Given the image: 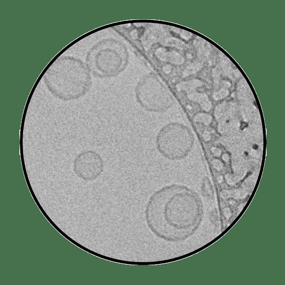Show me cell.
<instances>
[{"label": "cell", "mask_w": 285, "mask_h": 285, "mask_svg": "<svg viewBox=\"0 0 285 285\" xmlns=\"http://www.w3.org/2000/svg\"><path fill=\"white\" fill-rule=\"evenodd\" d=\"M196 197L189 190L177 185L163 187L149 197L145 210L150 231L166 241L182 237L194 223Z\"/></svg>", "instance_id": "6da1fadb"}, {"label": "cell", "mask_w": 285, "mask_h": 285, "mask_svg": "<svg viewBox=\"0 0 285 285\" xmlns=\"http://www.w3.org/2000/svg\"><path fill=\"white\" fill-rule=\"evenodd\" d=\"M104 167L102 156L97 152L88 150L79 153L73 161V170L79 178L90 181L96 179Z\"/></svg>", "instance_id": "8992f818"}, {"label": "cell", "mask_w": 285, "mask_h": 285, "mask_svg": "<svg viewBox=\"0 0 285 285\" xmlns=\"http://www.w3.org/2000/svg\"><path fill=\"white\" fill-rule=\"evenodd\" d=\"M135 96L139 105L145 110L160 112L166 110L172 100L166 89L154 77H146L135 88Z\"/></svg>", "instance_id": "5b68a950"}, {"label": "cell", "mask_w": 285, "mask_h": 285, "mask_svg": "<svg viewBox=\"0 0 285 285\" xmlns=\"http://www.w3.org/2000/svg\"><path fill=\"white\" fill-rule=\"evenodd\" d=\"M123 51L114 40L106 39L93 46L86 56V66L93 74L108 77L118 73L123 65Z\"/></svg>", "instance_id": "277c9868"}, {"label": "cell", "mask_w": 285, "mask_h": 285, "mask_svg": "<svg viewBox=\"0 0 285 285\" xmlns=\"http://www.w3.org/2000/svg\"><path fill=\"white\" fill-rule=\"evenodd\" d=\"M193 136L190 129L183 124L170 123L158 131L155 145L158 152L169 160L184 158L192 149Z\"/></svg>", "instance_id": "3957f363"}, {"label": "cell", "mask_w": 285, "mask_h": 285, "mask_svg": "<svg viewBox=\"0 0 285 285\" xmlns=\"http://www.w3.org/2000/svg\"><path fill=\"white\" fill-rule=\"evenodd\" d=\"M48 90L64 101L78 99L89 91L91 85L90 71L76 58L61 56L48 68L43 75Z\"/></svg>", "instance_id": "7a4b0ae2"}]
</instances>
